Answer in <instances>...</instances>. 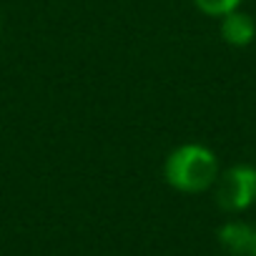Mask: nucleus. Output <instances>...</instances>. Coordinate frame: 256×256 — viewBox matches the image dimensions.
Returning a JSON list of instances; mask_svg holds the SVG:
<instances>
[{
	"label": "nucleus",
	"mask_w": 256,
	"mask_h": 256,
	"mask_svg": "<svg viewBox=\"0 0 256 256\" xmlns=\"http://www.w3.org/2000/svg\"><path fill=\"white\" fill-rule=\"evenodd\" d=\"M166 181L184 194H201L218 178V158L201 144H184L174 148L164 166Z\"/></svg>",
	"instance_id": "nucleus-1"
},
{
	"label": "nucleus",
	"mask_w": 256,
	"mask_h": 256,
	"mask_svg": "<svg viewBox=\"0 0 256 256\" xmlns=\"http://www.w3.org/2000/svg\"><path fill=\"white\" fill-rule=\"evenodd\" d=\"M194 6L211 18H224L226 13H231L241 6V0H194Z\"/></svg>",
	"instance_id": "nucleus-5"
},
{
	"label": "nucleus",
	"mask_w": 256,
	"mask_h": 256,
	"mask_svg": "<svg viewBox=\"0 0 256 256\" xmlns=\"http://www.w3.org/2000/svg\"><path fill=\"white\" fill-rule=\"evenodd\" d=\"M248 256H256V228H254V241H251V251H248Z\"/></svg>",
	"instance_id": "nucleus-6"
},
{
	"label": "nucleus",
	"mask_w": 256,
	"mask_h": 256,
	"mask_svg": "<svg viewBox=\"0 0 256 256\" xmlns=\"http://www.w3.org/2000/svg\"><path fill=\"white\" fill-rule=\"evenodd\" d=\"M218 241L231 256H248L254 241V226L244 221H228L218 228Z\"/></svg>",
	"instance_id": "nucleus-4"
},
{
	"label": "nucleus",
	"mask_w": 256,
	"mask_h": 256,
	"mask_svg": "<svg viewBox=\"0 0 256 256\" xmlns=\"http://www.w3.org/2000/svg\"><path fill=\"white\" fill-rule=\"evenodd\" d=\"M216 204L224 211H244L256 201V168L248 164L228 166L226 171H218V178L214 184Z\"/></svg>",
	"instance_id": "nucleus-2"
},
{
	"label": "nucleus",
	"mask_w": 256,
	"mask_h": 256,
	"mask_svg": "<svg viewBox=\"0 0 256 256\" xmlns=\"http://www.w3.org/2000/svg\"><path fill=\"white\" fill-rule=\"evenodd\" d=\"M221 38L234 48H246L256 38V20L236 8L221 18Z\"/></svg>",
	"instance_id": "nucleus-3"
}]
</instances>
